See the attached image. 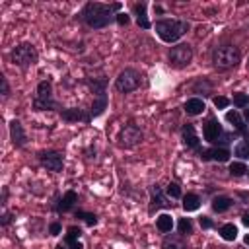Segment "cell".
Masks as SVG:
<instances>
[{
    "label": "cell",
    "instance_id": "ee69618b",
    "mask_svg": "<svg viewBox=\"0 0 249 249\" xmlns=\"http://www.w3.org/2000/svg\"><path fill=\"white\" fill-rule=\"evenodd\" d=\"M54 249H66V245H62V243H58V245H56Z\"/></svg>",
    "mask_w": 249,
    "mask_h": 249
},
{
    "label": "cell",
    "instance_id": "d590c367",
    "mask_svg": "<svg viewBox=\"0 0 249 249\" xmlns=\"http://www.w3.org/2000/svg\"><path fill=\"white\" fill-rule=\"evenodd\" d=\"M198 224H200L202 230H210V228L214 226V222H212L208 216H200V218H198Z\"/></svg>",
    "mask_w": 249,
    "mask_h": 249
},
{
    "label": "cell",
    "instance_id": "8d00e7d4",
    "mask_svg": "<svg viewBox=\"0 0 249 249\" xmlns=\"http://www.w3.org/2000/svg\"><path fill=\"white\" fill-rule=\"evenodd\" d=\"M115 21H117L119 25H128V23H130V18H128L126 14H117V16H115Z\"/></svg>",
    "mask_w": 249,
    "mask_h": 249
},
{
    "label": "cell",
    "instance_id": "cb8c5ba5",
    "mask_svg": "<svg viewBox=\"0 0 249 249\" xmlns=\"http://www.w3.org/2000/svg\"><path fill=\"white\" fill-rule=\"evenodd\" d=\"M156 228H158L160 231H163V233H169V231L173 230V218H171L169 214H160V216L156 218Z\"/></svg>",
    "mask_w": 249,
    "mask_h": 249
},
{
    "label": "cell",
    "instance_id": "3957f363",
    "mask_svg": "<svg viewBox=\"0 0 249 249\" xmlns=\"http://www.w3.org/2000/svg\"><path fill=\"white\" fill-rule=\"evenodd\" d=\"M241 62V51L235 45H218L212 51V64L218 70L235 68Z\"/></svg>",
    "mask_w": 249,
    "mask_h": 249
},
{
    "label": "cell",
    "instance_id": "30bf717a",
    "mask_svg": "<svg viewBox=\"0 0 249 249\" xmlns=\"http://www.w3.org/2000/svg\"><path fill=\"white\" fill-rule=\"evenodd\" d=\"M222 134H224L222 124H220L214 117H208V121H206V123H204V126H202V136H204V140L216 146V144L220 142Z\"/></svg>",
    "mask_w": 249,
    "mask_h": 249
},
{
    "label": "cell",
    "instance_id": "ac0fdd59",
    "mask_svg": "<svg viewBox=\"0 0 249 249\" xmlns=\"http://www.w3.org/2000/svg\"><path fill=\"white\" fill-rule=\"evenodd\" d=\"M80 235H82V230H80L78 226H70L68 231H66V235H64V245H66L68 249H84L82 243L78 241Z\"/></svg>",
    "mask_w": 249,
    "mask_h": 249
},
{
    "label": "cell",
    "instance_id": "1f68e13d",
    "mask_svg": "<svg viewBox=\"0 0 249 249\" xmlns=\"http://www.w3.org/2000/svg\"><path fill=\"white\" fill-rule=\"evenodd\" d=\"M165 193H167L171 198H181V196H183V195H181V187H179L175 181H169V183H167Z\"/></svg>",
    "mask_w": 249,
    "mask_h": 249
},
{
    "label": "cell",
    "instance_id": "d4e9b609",
    "mask_svg": "<svg viewBox=\"0 0 249 249\" xmlns=\"http://www.w3.org/2000/svg\"><path fill=\"white\" fill-rule=\"evenodd\" d=\"M233 154H235V156H239L241 160H249V132H245L243 140L235 144Z\"/></svg>",
    "mask_w": 249,
    "mask_h": 249
},
{
    "label": "cell",
    "instance_id": "7a4b0ae2",
    "mask_svg": "<svg viewBox=\"0 0 249 249\" xmlns=\"http://www.w3.org/2000/svg\"><path fill=\"white\" fill-rule=\"evenodd\" d=\"M156 27V33L161 41L165 43H175L179 41L189 29H191V23L187 19H177V18H171V19H158L154 23Z\"/></svg>",
    "mask_w": 249,
    "mask_h": 249
},
{
    "label": "cell",
    "instance_id": "2e32d148",
    "mask_svg": "<svg viewBox=\"0 0 249 249\" xmlns=\"http://www.w3.org/2000/svg\"><path fill=\"white\" fill-rule=\"evenodd\" d=\"M161 249H187L185 235L181 233H167L161 241Z\"/></svg>",
    "mask_w": 249,
    "mask_h": 249
},
{
    "label": "cell",
    "instance_id": "f35d334b",
    "mask_svg": "<svg viewBox=\"0 0 249 249\" xmlns=\"http://www.w3.org/2000/svg\"><path fill=\"white\" fill-rule=\"evenodd\" d=\"M49 233L51 235H58L60 233V224L58 222H51L49 224Z\"/></svg>",
    "mask_w": 249,
    "mask_h": 249
},
{
    "label": "cell",
    "instance_id": "5b68a950",
    "mask_svg": "<svg viewBox=\"0 0 249 249\" xmlns=\"http://www.w3.org/2000/svg\"><path fill=\"white\" fill-rule=\"evenodd\" d=\"M10 58H12V62H14L16 66L27 68V66H33V64L37 62L39 53H37V49H35L31 43H21V45H18V47L12 49Z\"/></svg>",
    "mask_w": 249,
    "mask_h": 249
},
{
    "label": "cell",
    "instance_id": "4fadbf2b",
    "mask_svg": "<svg viewBox=\"0 0 249 249\" xmlns=\"http://www.w3.org/2000/svg\"><path fill=\"white\" fill-rule=\"evenodd\" d=\"M198 156H200L202 160H212V161L224 163V161L230 160L231 154H230V150L224 148V146H212V148H208V150H198Z\"/></svg>",
    "mask_w": 249,
    "mask_h": 249
},
{
    "label": "cell",
    "instance_id": "d6a6232c",
    "mask_svg": "<svg viewBox=\"0 0 249 249\" xmlns=\"http://www.w3.org/2000/svg\"><path fill=\"white\" fill-rule=\"evenodd\" d=\"M233 105L239 107V109L247 107L249 105V95L247 93H233Z\"/></svg>",
    "mask_w": 249,
    "mask_h": 249
},
{
    "label": "cell",
    "instance_id": "f1b7e54d",
    "mask_svg": "<svg viewBox=\"0 0 249 249\" xmlns=\"http://www.w3.org/2000/svg\"><path fill=\"white\" fill-rule=\"evenodd\" d=\"M177 230H179L181 235H189V233H193V220H191V218H179V222H177Z\"/></svg>",
    "mask_w": 249,
    "mask_h": 249
},
{
    "label": "cell",
    "instance_id": "bcb514c9",
    "mask_svg": "<svg viewBox=\"0 0 249 249\" xmlns=\"http://www.w3.org/2000/svg\"><path fill=\"white\" fill-rule=\"evenodd\" d=\"M247 173H249V169H247Z\"/></svg>",
    "mask_w": 249,
    "mask_h": 249
},
{
    "label": "cell",
    "instance_id": "b9f144b4",
    "mask_svg": "<svg viewBox=\"0 0 249 249\" xmlns=\"http://www.w3.org/2000/svg\"><path fill=\"white\" fill-rule=\"evenodd\" d=\"M243 119L249 123V105H247V107H245V111H243Z\"/></svg>",
    "mask_w": 249,
    "mask_h": 249
},
{
    "label": "cell",
    "instance_id": "ba28073f",
    "mask_svg": "<svg viewBox=\"0 0 249 249\" xmlns=\"http://www.w3.org/2000/svg\"><path fill=\"white\" fill-rule=\"evenodd\" d=\"M193 60V47L189 43H179L169 49V62L175 68H185Z\"/></svg>",
    "mask_w": 249,
    "mask_h": 249
},
{
    "label": "cell",
    "instance_id": "8fae6325",
    "mask_svg": "<svg viewBox=\"0 0 249 249\" xmlns=\"http://www.w3.org/2000/svg\"><path fill=\"white\" fill-rule=\"evenodd\" d=\"M150 212H154V210H160V208H169L173 202H169L167 200V196L163 195V191H161V187L156 183V185H150Z\"/></svg>",
    "mask_w": 249,
    "mask_h": 249
},
{
    "label": "cell",
    "instance_id": "52a82bcc",
    "mask_svg": "<svg viewBox=\"0 0 249 249\" xmlns=\"http://www.w3.org/2000/svg\"><path fill=\"white\" fill-rule=\"evenodd\" d=\"M142 140H144V134H142V130L136 124H126L117 134V142H119L121 148H134Z\"/></svg>",
    "mask_w": 249,
    "mask_h": 249
},
{
    "label": "cell",
    "instance_id": "f6af8a7d",
    "mask_svg": "<svg viewBox=\"0 0 249 249\" xmlns=\"http://www.w3.org/2000/svg\"><path fill=\"white\" fill-rule=\"evenodd\" d=\"M247 70H249V60H247Z\"/></svg>",
    "mask_w": 249,
    "mask_h": 249
},
{
    "label": "cell",
    "instance_id": "ffe728a7",
    "mask_svg": "<svg viewBox=\"0 0 249 249\" xmlns=\"http://www.w3.org/2000/svg\"><path fill=\"white\" fill-rule=\"evenodd\" d=\"M107 103H109V101H107V91L93 95V103H91V109H89L91 119H93V117H99V115L107 109Z\"/></svg>",
    "mask_w": 249,
    "mask_h": 249
},
{
    "label": "cell",
    "instance_id": "7bdbcfd3",
    "mask_svg": "<svg viewBox=\"0 0 249 249\" xmlns=\"http://www.w3.org/2000/svg\"><path fill=\"white\" fill-rule=\"evenodd\" d=\"M243 243H245V245H249V233H247V235L243 237Z\"/></svg>",
    "mask_w": 249,
    "mask_h": 249
},
{
    "label": "cell",
    "instance_id": "9a60e30c",
    "mask_svg": "<svg viewBox=\"0 0 249 249\" xmlns=\"http://www.w3.org/2000/svg\"><path fill=\"white\" fill-rule=\"evenodd\" d=\"M10 138H12V142H14L16 148L25 146V142H27V134L23 130V124L19 121H16V119L10 121Z\"/></svg>",
    "mask_w": 249,
    "mask_h": 249
},
{
    "label": "cell",
    "instance_id": "74e56055",
    "mask_svg": "<svg viewBox=\"0 0 249 249\" xmlns=\"http://www.w3.org/2000/svg\"><path fill=\"white\" fill-rule=\"evenodd\" d=\"M0 84H2V95H4V97H8V95H10V86H8L6 76H0Z\"/></svg>",
    "mask_w": 249,
    "mask_h": 249
},
{
    "label": "cell",
    "instance_id": "f546056e",
    "mask_svg": "<svg viewBox=\"0 0 249 249\" xmlns=\"http://www.w3.org/2000/svg\"><path fill=\"white\" fill-rule=\"evenodd\" d=\"M230 173H231L233 177H241V175L247 173V167H245L243 161H231V163H230Z\"/></svg>",
    "mask_w": 249,
    "mask_h": 249
},
{
    "label": "cell",
    "instance_id": "836d02e7",
    "mask_svg": "<svg viewBox=\"0 0 249 249\" xmlns=\"http://www.w3.org/2000/svg\"><path fill=\"white\" fill-rule=\"evenodd\" d=\"M212 103H214V107H216V109H226V107L230 105V99H228V97H224V95H216V97L212 99Z\"/></svg>",
    "mask_w": 249,
    "mask_h": 249
},
{
    "label": "cell",
    "instance_id": "83f0119b",
    "mask_svg": "<svg viewBox=\"0 0 249 249\" xmlns=\"http://www.w3.org/2000/svg\"><path fill=\"white\" fill-rule=\"evenodd\" d=\"M220 235L226 241H233L237 237V228L233 224H224V226H220Z\"/></svg>",
    "mask_w": 249,
    "mask_h": 249
},
{
    "label": "cell",
    "instance_id": "9c48e42d",
    "mask_svg": "<svg viewBox=\"0 0 249 249\" xmlns=\"http://www.w3.org/2000/svg\"><path fill=\"white\" fill-rule=\"evenodd\" d=\"M39 161H41V165H43V167H47L49 171H54V173L62 171V167H64L62 154H60V152H56V150L41 152V154H39Z\"/></svg>",
    "mask_w": 249,
    "mask_h": 249
},
{
    "label": "cell",
    "instance_id": "5bb4252c",
    "mask_svg": "<svg viewBox=\"0 0 249 249\" xmlns=\"http://www.w3.org/2000/svg\"><path fill=\"white\" fill-rule=\"evenodd\" d=\"M181 138H183V142H185V146L187 148H191V150H200V138H198V134H196V130H195V126L193 124H183V128H181Z\"/></svg>",
    "mask_w": 249,
    "mask_h": 249
},
{
    "label": "cell",
    "instance_id": "6da1fadb",
    "mask_svg": "<svg viewBox=\"0 0 249 249\" xmlns=\"http://www.w3.org/2000/svg\"><path fill=\"white\" fill-rule=\"evenodd\" d=\"M121 10V4L119 2H113V4H101V2H88L82 12H80V18L86 25L93 27V29H103L107 27L113 19H115V12Z\"/></svg>",
    "mask_w": 249,
    "mask_h": 249
},
{
    "label": "cell",
    "instance_id": "4316f807",
    "mask_svg": "<svg viewBox=\"0 0 249 249\" xmlns=\"http://www.w3.org/2000/svg\"><path fill=\"white\" fill-rule=\"evenodd\" d=\"M226 121H228L235 130H243V128H245L243 119H241V115H239L237 111H228V113H226Z\"/></svg>",
    "mask_w": 249,
    "mask_h": 249
},
{
    "label": "cell",
    "instance_id": "60d3db41",
    "mask_svg": "<svg viewBox=\"0 0 249 249\" xmlns=\"http://www.w3.org/2000/svg\"><path fill=\"white\" fill-rule=\"evenodd\" d=\"M6 198H8V189L2 191V204H6Z\"/></svg>",
    "mask_w": 249,
    "mask_h": 249
},
{
    "label": "cell",
    "instance_id": "44dd1931",
    "mask_svg": "<svg viewBox=\"0 0 249 249\" xmlns=\"http://www.w3.org/2000/svg\"><path fill=\"white\" fill-rule=\"evenodd\" d=\"M183 109H185V113H187V115L196 117V115H200V113L206 109V105H204V101H202L200 97H191V99H187V101H185Z\"/></svg>",
    "mask_w": 249,
    "mask_h": 249
},
{
    "label": "cell",
    "instance_id": "4dcf8cb0",
    "mask_svg": "<svg viewBox=\"0 0 249 249\" xmlns=\"http://www.w3.org/2000/svg\"><path fill=\"white\" fill-rule=\"evenodd\" d=\"M76 218H82L88 226H95L97 224V216L95 214H91V212H84V210H78L76 212Z\"/></svg>",
    "mask_w": 249,
    "mask_h": 249
},
{
    "label": "cell",
    "instance_id": "e575fe53",
    "mask_svg": "<svg viewBox=\"0 0 249 249\" xmlns=\"http://www.w3.org/2000/svg\"><path fill=\"white\" fill-rule=\"evenodd\" d=\"M12 220H14V214H12L10 210H4V214H2V218H0V224H2V226H10Z\"/></svg>",
    "mask_w": 249,
    "mask_h": 249
},
{
    "label": "cell",
    "instance_id": "603a6c76",
    "mask_svg": "<svg viewBox=\"0 0 249 249\" xmlns=\"http://www.w3.org/2000/svg\"><path fill=\"white\" fill-rule=\"evenodd\" d=\"M200 196L198 195H193V193H187L185 196H183V210H187V212H195V210H198L200 208Z\"/></svg>",
    "mask_w": 249,
    "mask_h": 249
},
{
    "label": "cell",
    "instance_id": "8992f818",
    "mask_svg": "<svg viewBox=\"0 0 249 249\" xmlns=\"http://www.w3.org/2000/svg\"><path fill=\"white\" fill-rule=\"evenodd\" d=\"M140 84H142V74L134 68H124L115 78V89L121 93H130V91L138 89Z\"/></svg>",
    "mask_w": 249,
    "mask_h": 249
},
{
    "label": "cell",
    "instance_id": "ab89813d",
    "mask_svg": "<svg viewBox=\"0 0 249 249\" xmlns=\"http://www.w3.org/2000/svg\"><path fill=\"white\" fill-rule=\"evenodd\" d=\"M241 222H243V224L249 228V210H247V212H243V216H241Z\"/></svg>",
    "mask_w": 249,
    "mask_h": 249
},
{
    "label": "cell",
    "instance_id": "484cf974",
    "mask_svg": "<svg viewBox=\"0 0 249 249\" xmlns=\"http://www.w3.org/2000/svg\"><path fill=\"white\" fill-rule=\"evenodd\" d=\"M193 91H195V93H202V95H210V93H212V84H210L206 78H198V80L193 84Z\"/></svg>",
    "mask_w": 249,
    "mask_h": 249
},
{
    "label": "cell",
    "instance_id": "e0dca14e",
    "mask_svg": "<svg viewBox=\"0 0 249 249\" xmlns=\"http://www.w3.org/2000/svg\"><path fill=\"white\" fill-rule=\"evenodd\" d=\"M146 2H136L134 6H132V12L136 14V23H138V27H142V29H150L152 27V23H150V19H148V16H146Z\"/></svg>",
    "mask_w": 249,
    "mask_h": 249
},
{
    "label": "cell",
    "instance_id": "7402d4cb",
    "mask_svg": "<svg viewBox=\"0 0 249 249\" xmlns=\"http://www.w3.org/2000/svg\"><path fill=\"white\" fill-rule=\"evenodd\" d=\"M231 206H233V198H230V196H226V195H218V196L212 198V210L218 212V214L230 210Z\"/></svg>",
    "mask_w": 249,
    "mask_h": 249
},
{
    "label": "cell",
    "instance_id": "7c38bea8",
    "mask_svg": "<svg viewBox=\"0 0 249 249\" xmlns=\"http://www.w3.org/2000/svg\"><path fill=\"white\" fill-rule=\"evenodd\" d=\"M60 117H62V121H68V123H78V121L89 123V121H91V115H89L86 109H82V107L60 109Z\"/></svg>",
    "mask_w": 249,
    "mask_h": 249
},
{
    "label": "cell",
    "instance_id": "277c9868",
    "mask_svg": "<svg viewBox=\"0 0 249 249\" xmlns=\"http://www.w3.org/2000/svg\"><path fill=\"white\" fill-rule=\"evenodd\" d=\"M33 109L35 111H51V109H58V103L53 99V86L49 80L39 82L35 97H33Z\"/></svg>",
    "mask_w": 249,
    "mask_h": 249
},
{
    "label": "cell",
    "instance_id": "d6986e66",
    "mask_svg": "<svg viewBox=\"0 0 249 249\" xmlns=\"http://www.w3.org/2000/svg\"><path fill=\"white\" fill-rule=\"evenodd\" d=\"M76 202H78L76 191H66V193L60 196V200H58V204H56V210H58V212H68V210L74 208Z\"/></svg>",
    "mask_w": 249,
    "mask_h": 249
}]
</instances>
